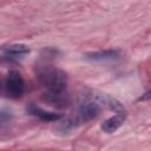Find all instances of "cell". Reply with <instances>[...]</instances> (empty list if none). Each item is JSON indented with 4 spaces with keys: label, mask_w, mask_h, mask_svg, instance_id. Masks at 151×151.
Masks as SVG:
<instances>
[{
    "label": "cell",
    "mask_w": 151,
    "mask_h": 151,
    "mask_svg": "<svg viewBox=\"0 0 151 151\" xmlns=\"http://www.w3.org/2000/svg\"><path fill=\"white\" fill-rule=\"evenodd\" d=\"M35 74L39 84L46 90V96L63 94L67 86V74L52 65H38Z\"/></svg>",
    "instance_id": "1"
},
{
    "label": "cell",
    "mask_w": 151,
    "mask_h": 151,
    "mask_svg": "<svg viewBox=\"0 0 151 151\" xmlns=\"http://www.w3.org/2000/svg\"><path fill=\"white\" fill-rule=\"evenodd\" d=\"M25 92V81L22 76L15 71L12 70L8 72L7 77L0 81V94H5L8 98H20Z\"/></svg>",
    "instance_id": "2"
},
{
    "label": "cell",
    "mask_w": 151,
    "mask_h": 151,
    "mask_svg": "<svg viewBox=\"0 0 151 151\" xmlns=\"http://www.w3.org/2000/svg\"><path fill=\"white\" fill-rule=\"evenodd\" d=\"M120 57V52L117 50H105L98 52H91L86 54V59L93 63H106L113 61Z\"/></svg>",
    "instance_id": "3"
},
{
    "label": "cell",
    "mask_w": 151,
    "mask_h": 151,
    "mask_svg": "<svg viewBox=\"0 0 151 151\" xmlns=\"http://www.w3.org/2000/svg\"><path fill=\"white\" fill-rule=\"evenodd\" d=\"M125 118H126V112H118L101 124V130L106 133H112L123 125V123L125 122Z\"/></svg>",
    "instance_id": "4"
},
{
    "label": "cell",
    "mask_w": 151,
    "mask_h": 151,
    "mask_svg": "<svg viewBox=\"0 0 151 151\" xmlns=\"http://www.w3.org/2000/svg\"><path fill=\"white\" fill-rule=\"evenodd\" d=\"M28 112L32 116H34V117H37V118H39L41 120H45V122H57V120H59L61 118L60 113L48 112V111H45V110H42V109H40V107L35 106V105H31L28 107Z\"/></svg>",
    "instance_id": "5"
},
{
    "label": "cell",
    "mask_w": 151,
    "mask_h": 151,
    "mask_svg": "<svg viewBox=\"0 0 151 151\" xmlns=\"http://www.w3.org/2000/svg\"><path fill=\"white\" fill-rule=\"evenodd\" d=\"M28 53H29V48L22 44H13L4 48V54L7 57H12V58L22 57Z\"/></svg>",
    "instance_id": "6"
}]
</instances>
